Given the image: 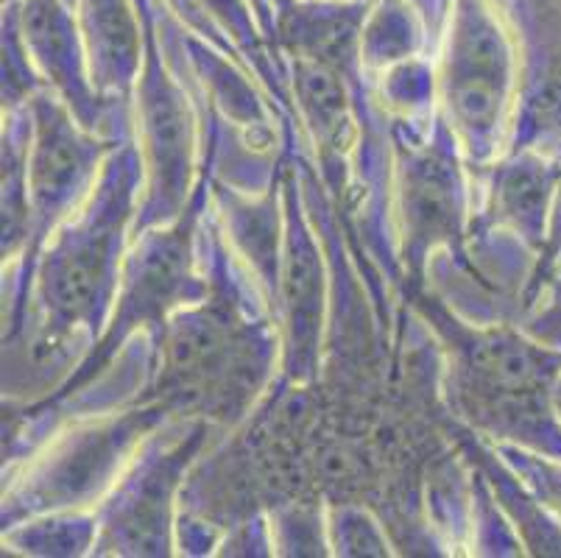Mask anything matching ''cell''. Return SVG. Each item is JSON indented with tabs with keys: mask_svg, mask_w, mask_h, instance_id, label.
<instances>
[{
	"mask_svg": "<svg viewBox=\"0 0 561 558\" xmlns=\"http://www.w3.org/2000/svg\"><path fill=\"white\" fill-rule=\"evenodd\" d=\"M559 179L561 153L534 148L514 153L494 171V218L539 254L548 243Z\"/></svg>",
	"mask_w": 561,
	"mask_h": 558,
	"instance_id": "8fae6325",
	"label": "cell"
},
{
	"mask_svg": "<svg viewBox=\"0 0 561 558\" xmlns=\"http://www.w3.org/2000/svg\"><path fill=\"white\" fill-rule=\"evenodd\" d=\"M559 258H561V179H559V191H556L553 215H550L548 243H545V252H542V258H539V263H542L545 274H548V271L553 269V263Z\"/></svg>",
	"mask_w": 561,
	"mask_h": 558,
	"instance_id": "d6986e66",
	"label": "cell"
},
{
	"mask_svg": "<svg viewBox=\"0 0 561 558\" xmlns=\"http://www.w3.org/2000/svg\"><path fill=\"white\" fill-rule=\"evenodd\" d=\"M553 402H556V411H559V417H561V380H559V386L553 388Z\"/></svg>",
	"mask_w": 561,
	"mask_h": 558,
	"instance_id": "ffe728a7",
	"label": "cell"
},
{
	"mask_svg": "<svg viewBox=\"0 0 561 558\" xmlns=\"http://www.w3.org/2000/svg\"><path fill=\"white\" fill-rule=\"evenodd\" d=\"M207 433L202 419L165 433L154 430L117 478L99 516V556H171L173 491Z\"/></svg>",
	"mask_w": 561,
	"mask_h": 558,
	"instance_id": "277c9868",
	"label": "cell"
},
{
	"mask_svg": "<svg viewBox=\"0 0 561 558\" xmlns=\"http://www.w3.org/2000/svg\"><path fill=\"white\" fill-rule=\"evenodd\" d=\"M137 135L146 176L142 227H162L182 218L191 196L196 132L185 92L162 73L151 45L137 81Z\"/></svg>",
	"mask_w": 561,
	"mask_h": 558,
	"instance_id": "52a82bcc",
	"label": "cell"
},
{
	"mask_svg": "<svg viewBox=\"0 0 561 558\" xmlns=\"http://www.w3.org/2000/svg\"><path fill=\"white\" fill-rule=\"evenodd\" d=\"M528 332L545 344L561 350V274L548 280V294L539 301V310L530 319Z\"/></svg>",
	"mask_w": 561,
	"mask_h": 558,
	"instance_id": "ac0fdd59",
	"label": "cell"
},
{
	"mask_svg": "<svg viewBox=\"0 0 561 558\" xmlns=\"http://www.w3.org/2000/svg\"><path fill=\"white\" fill-rule=\"evenodd\" d=\"M328 534L330 550L335 556H394L380 522L369 511L355 509V505H341L330 511Z\"/></svg>",
	"mask_w": 561,
	"mask_h": 558,
	"instance_id": "9a60e30c",
	"label": "cell"
},
{
	"mask_svg": "<svg viewBox=\"0 0 561 558\" xmlns=\"http://www.w3.org/2000/svg\"><path fill=\"white\" fill-rule=\"evenodd\" d=\"M162 417L160 408H142L81 424L56 439L48 453L34 458L23 478L3 494V525H18L25 516L34 520L56 511L90 509L117 483Z\"/></svg>",
	"mask_w": 561,
	"mask_h": 558,
	"instance_id": "3957f363",
	"label": "cell"
},
{
	"mask_svg": "<svg viewBox=\"0 0 561 558\" xmlns=\"http://www.w3.org/2000/svg\"><path fill=\"white\" fill-rule=\"evenodd\" d=\"M402 224L408 254L425 260L436 243H450L461 229V184L445 153H413L402 168Z\"/></svg>",
	"mask_w": 561,
	"mask_h": 558,
	"instance_id": "30bf717a",
	"label": "cell"
},
{
	"mask_svg": "<svg viewBox=\"0 0 561 558\" xmlns=\"http://www.w3.org/2000/svg\"><path fill=\"white\" fill-rule=\"evenodd\" d=\"M28 143H25V196H28V246L45 243L65 218L93 193L104 171V140L95 137L50 90L25 101Z\"/></svg>",
	"mask_w": 561,
	"mask_h": 558,
	"instance_id": "5b68a950",
	"label": "cell"
},
{
	"mask_svg": "<svg viewBox=\"0 0 561 558\" xmlns=\"http://www.w3.org/2000/svg\"><path fill=\"white\" fill-rule=\"evenodd\" d=\"M497 455L534 489V494L561 522V460L542 453H534L528 447H519V444L500 447Z\"/></svg>",
	"mask_w": 561,
	"mask_h": 558,
	"instance_id": "e0dca14e",
	"label": "cell"
},
{
	"mask_svg": "<svg viewBox=\"0 0 561 558\" xmlns=\"http://www.w3.org/2000/svg\"><path fill=\"white\" fill-rule=\"evenodd\" d=\"M274 553L279 556H328V522L310 509H285L272 520Z\"/></svg>",
	"mask_w": 561,
	"mask_h": 558,
	"instance_id": "2e32d148",
	"label": "cell"
},
{
	"mask_svg": "<svg viewBox=\"0 0 561 558\" xmlns=\"http://www.w3.org/2000/svg\"><path fill=\"white\" fill-rule=\"evenodd\" d=\"M9 18L18 29L34 73L70 106L81 126L95 132L101 117V95L90 76L84 37L73 14L59 0H23L20 12H14L12 3Z\"/></svg>",
	"mask_w": 561,
	"mask_h": 558,
	"instance_id": "ba28073f",
	"label": "cell"
},
{
	"mask_svg": "<svg viewBox=\"0 0 561 558\" xmlns=\"http://www.w3.org/2000/svg\"><path fill=\"white\" fill-rule=\"evenodd\" d=\"M140 182L137 146L115 148L87 202L45 238L34 301L48 346L76 330L99 335L104 327L124 274L126 229L135 218Z\"/></svg>",
	"mask_w": 561,
	"mask_h": 558,
	"instance_id": "6da1fadb",
	"label": "cell"
},
{
	"mask_svg": "<svg viewBox=\"0 0 561 558\" xmlns=\"http://www.w3.org/2000/svg\"><path fill=\"white\" fill-rule=\"evenodd\" d=\"M438 99L458 148L472 162L492 160L517 99V50L489 0H453Z\"/></svg>",
	"mask_w": 561,
	"mask_h": 558,
	"instance_id": "7a4b0ae2",
	"label": "cell"
},
{
	"mask_svg": "<svg viewBox=\"0 0 561 558\" xmlns=\"http://www.w3.org/2000/svg\"><path fill=\"white\" fill-rule=\"evenodd\" d=\"M283 310L285 350H288L290 377H308L316 366L321 332V307H324V276L316 252L313 235L302 224L294 204L285 224L279 280L274 283Z\"/></svg>",
	"mask_w": 561,
	"mask_h": 558,
	"instance_id": "9c48e42d",
	"label": "cell"
},
{
	"mask_svg": "<svg viewBox=\"0 0 561 558\" xmlns=\"http://www.w3.org/2000/svg\"><path fill=\"white\" fill-rule=\"evenodd\" d=\"M81 37L95 90L126 92L140 79V50L124 0H81Z\"/></svg>",
	"mask_w": 561,
	"mask_h": 558,
	"instance_id": "7c38bea8",
	"label": "cell"
},
{
	"mask_svg": "<svg viewBox=\"0 0 561 558\" xmlns=\"http://www.w3.org/2000/svg\"><path fill=\"white\" fill-rule=\"evenodd\" d=\"M99 536V516L84 511H56V514L34 516L28 522L9 525V547H20L32 556H81L93 553Z\"/></svg>",
	"mask_w": 561,
	"mask_h": 558,
	"instance_id": "5bb4252c",
	"label": "cell"
},
{
	"mask_svg": "<svg viewBox=\"0 0 561 558\" xmlns=\"http://www.w3.org/2000/svg\"><path fill=\"white\" fill-rule=\"evenodd\" d=\"M559 274H561V258L556 260V263H553V269L548 271V280H553V276H559ZM548 280H545V283H548Z\"/></svg>",
	"mask_w": 561,
	"mask_h": 558,
	"instance_id": "44dd1931",
	"label": "cell"
},
{
	"mask_svg": "<svg viewBox=\"0 0 561 558\" xmlns=\"http://www.w3.org/2000/svg\"><path fill=\"white\" fill-rule=\"evenodd\" d=\"M294 76H297L294 81H297L299 106L305 110L310 129L324 146H339L350 123V99L341 76L324 61L305 59V56L297 59Z\"/></svg>",
	"mask_w": 561,
	"mask_h": 558,
	"instance_id": "4fadbf2b",
	"label": "cell"
},
{
	"mask_svg": "<svg viewBox=\"0 0 561 558\" xmlns=\"http://www.w3.org/2000/svg\"><path fill=\"white\" fill-rule=\"evenodd\" d=\"M193 224L196 215L187 209V215L176 221L151 227L140 235L135 252L124 263L110 330L101 338L99 350L90 352L81 366L76 386L90 380L93 372L110 361L115 346L137 327L165 324L168 316L180 307L204 299V285L193 274Z\"/></svg>",
	"mask_w": 561,
	"mask_h": 558,
	"instance_id": "8992f818",
	"label": "cell"
},
{
	"mask_svg": "<svg viewBox=\"0 0 561 558\" xmlns=\"http://www.w3.org/2000/svg\"><path fill=\"white\" fill-rule=\"evenodd\" d=\"M341 3H364V0H341Z\"/></svg>",
	"mask_w": 561,
	"mask_h": 558,
	"instance_id": "7402d4cb",
	"label": "cell"
}]
</instances>
